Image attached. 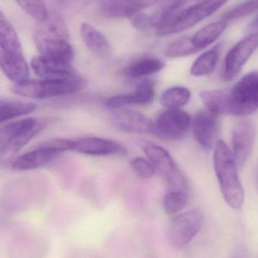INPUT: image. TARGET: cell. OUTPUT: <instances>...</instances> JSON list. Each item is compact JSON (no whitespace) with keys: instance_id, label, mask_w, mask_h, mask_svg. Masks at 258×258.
I'll return each instance as SVG.
<instances>
[{"instance_id":"cell-1","label":"cell","mask_w":258,"mask_h":258,"mask_svg":"<svg viewBox=\"0 0 258 258\" xmlns=\"http://www.w3.org/2000/svg\"><path fill=\"white\" fill-rule=\"evenodd\" d=\"M34 34V43L40 55L72 63L75 57L70 44L67 24L58 13H49L47 18L40 22Z\"/></svg>"},{"instance_id":"cell-2","label":"cell","mask_w":258,"mask_h":258,"mask_svg":"<svg viewBox=\"0 0 258 258\" xmlns=\"http://www.w3.org/2000/svg\"><path fill=\"white\" fill-rule=\"evenodd\" d=\"M229 0H202L165 16H149V27L156 35L169 36L185 31L218 11Z\"/></svg>"},{"instance_id":"cell-3","label":"cell","mask_w":258,"mask_h":258,"mask_svg":"<svg viewBox=\"0 0 258 258\" xmlns=\"http://www.w3.org/2000/svg\"><path fill=\"white\" fill-rule=\"evenodd\" d=\"M0 66L4 75L15 84L29 78V67L19 36L4 13H0Z\"/></svg>"},{"instance_id":"cell-4","label":"cell","mask_w":258,"mask_h":258,"mask_svg":"<svg viewBox=\"0 0 258 258\" xmlns=\"http://www.w3.org/2000/svg\"><path fill=\"white\" fill-rule=\"evenodd\" d=\"M214 167L223 199L232 209H241L244 193L238 177V165L230 149L222 140H217L215 145Z\"/></svg>"},{"instance_id":"cell-5","label":"cell","mask_w":258,"mask_h":258,"mask_svg":"<svg viewBox=\"0 0 258 258\" xmlns=\"http://www.w3.org/2000/svg\"><path fill=\"white\" fill-rule=\"evenodd\" d=\"M85 81L81 75L62 80H27L15 84L12 91L18 96L31 99H46L73 94L82 90Z\"/></svg>"},{"instance_id":"cell-6","label":"cell","mask_w":258,"mask_h":258,"mask_svg":"<svg viewBox=\"0 0 258 258\" xmlns=\"http://www.w3.org/2000/svg\"><path fill=\"white\" fill-rule=\"evenodd\" d=\"M46 126V122L31 117L1 126L0 155L2 158L8 159L14 156Z\"/></svg>"},{"instance_id":"cell-7","label":"cell","mask_w":258,"mask_h":258,"mask_svg":"<svg viewBox=\"0 0 258 258\" xmlns=\"http://www.w3.org/2000/svg\"><path fill=\"white\" fill-rule=\"evenodd\" d=\"M229 114L249 115L258 109V72H252L229 88Z\"/></svg>"},{"instance_id":"cell-8","label":"cell","mask_w":258,"mask_h":258,"mask_svg":"<svg viewBox=\"0 0 258 258\" xmlns=\"http://www.w3.org/2000/svg\"><path fill=\"white\" fill-rule=\"evenodd\" d=\"M143 149L148 159L150 160L165 181L169 190L188 191L185 175L166 149L152 143L145 144Z\"/></svg>"},{"instance_id":"cell-9","label":"cell","mask_w":258,"mask_h":258,"mask_svg":"<svg viewBox=\"0 0 258 258\" xmlns=\"http://www.w3.org/2000/svg\"><path fill=\"white\" fill-rule=\"evenodd\" d=\"M204 216L199 210H191L172 219L167 228V239L173 247L188 245L198 235L203 224Z\"/></svg>"},{"instance_id":"cell-10","label":"cell","mask_w":258,"mask_h":258,"mask_svg":"<svg viewBox=\"0 0 258 258\" xmlns=\"http://www.w3.org/2000/svg\"><path fill=\"white\" fill-rule=\"evenodd\" d=\"M191 126V119L186 111L179 108H166L153 121L152 134L164 140L184 138Z\"/></svg>"},{"instance_id":"cell-11","label":"cell","mask_w":258,"mask_h":258,"mask_svg":"<svg viewBox=\"0 0 258 258\" xmlns=\"http://www.w3.org/2000/svg\"><path fill=\"white\" fill-rule=\"evenodd\" d=\"M257 48L258 32L250 33L237 43L225 58L223 80L231 81L235 79Z\"/></svg>"},{"instance_id":"cell-12","label":"cell","mask_w":258,"mask_h":258,"mask_svg":"<svg viewBox=\"0 0 258 258\" xmlns=\"http://www.w3.org/2000/svg\"><path fill=\"white\" fill-rule=\"evenodd\" d=\"M219 128L218 114L208 108L199 110L191 119V129L195 138L205 150H211L215 146Z\"/></svg>"},{"instance_id":"cell-13","label":"cell","mask_w":258,"mask_h":258,"mask_svg":"<svg viewBox=\"0 0 258 258\" xmlns=\"http://www.w3.org/2000/svg\"><path fill=\"white\" fill-rule=\"evenodd\" d=\"M256 140V129L251 122L243 120L232 132V153L238 167H243L251 155Z\"/></svg>"},{"instance_id":"cell-14","label":"cell","mask_w":258,"mask_h":258,"mask_svg":"<svg viewBox=\"0 0 258 258\" xmlns=\"http://www.w3.org/2000/svg\"><path fill=\"white\" fill-rule=\"evenodd\" d=\"M62 152L59 149L51 146L47 141L43 142L33 150L15 158L11 167L19 171L35 170L50 164Z\"/></svg>"},{"instance_id":"cell-15","label":"cell","mask_w":258,"mask_h":258,"mask_svg":"<svg viewBox=\"0 0 258 258\" xmlns=\"http://www.w3.org/2000/svg\"><path fill=\"white\" fill-rule=\"evenodd\" d=\"M92 156L126 155L127 150L120 143L99 137H87L75 140L72 150Z\"/></svg>"},{"instance_id":"cell-16","label":"cell","mask_w":258,"mask_h":258,"mask_svg":"<svg viewBox=\"0 0 258 258\" xmlns=\"http://www.w3.org/2000/svg\"><path fill=\"white\" fill-rule=\"evenodd\" d=\"M111 122L116 129L132 134H152L153 127L149 117L131 109H117L111 116Z\"/></svg>"},{"instance_id":"cell-17","label":"cell","mask_w":258,"mask_h":258,"mask_svg":"<svg viewBox=\"0 0 258 258\" xmlns=\"http://www.w3.org/2000/svg\"><path fill=\"white\" fill-rule=\"evenodd\" d=\"M31 69L34 74L41 79H67L78 74L72 67V63L51 59L42 55L33 58Z\"/></svg>"},{"instance_id":"cell-18","label":"cell","mask_w":258,"mask_h":258,"mask_svg":"<svg viewBox=\"0 0 258 258\" xmlns=\"http://www.w3.org/2000/svg\"><path fill=\"white\" fill-rule=\"evenodd\" d=\"M159 1L161 0H104L102 9L104 14L108 17L131 19Z\"/></svg>"},{"instance_id":"cell-19","label":"cell","mask_w":258,"mask_h":258,"mask_svg":"<svg viewBox=\"0 0 258 258\" xmlns=\"http://www.w3.org/2000/svg\"><path fill=\"white\" fill-rule=\"evenodd\" d=\"M81 36L87 49L99 58H107L111 54V47L105 36L99 30L84 22L81 26Z\"/></svg>"},{"instance_id":"cell-20","label":"cell","mask_w":258,"mask_h":258,"mask_svg":"<svg viewBox=\"0 0 258 258\" xmlns=\"http://www.w3.org/2000/svg\"><path fill=\"white\" fill-rule=\"evenodd\" d=\"M227 22L220 20L207 25L199 30L192 36H189V41L195 53L212 44L216 41L227 28Z\"/></svg>"},{"instance_id":"cell-21","label":"cell","mask_w":258,"mask_h":258,"mask_svg":"<svg viewBox=\"0 0 258 258\" xmlns=\"http://www.w3.org/2000/svg\"><path fill=\"white\" fill-rule=\"evenodd\" d=\"M221 49L222 43H219L202 54L191 66V75L195 77H203L212 73L217 67Z\"/></svg>"},{"instance_id":"cell-22","label":"cell","mask_w":258,"mask_h":258,"mask_svg":"<svg viewBox=\"0 0 258 258\" xmlns=\"http://www.w3.org/2000/svg\"><path fill=\"white\" fill-rule=\"evenodd\" d=\"M200 98L206 108L213 112L218 115L229 114V89L202 91Z\"/></svg>"},{"instance_id":"cell-23","label":"cell","mask_w":258,"mask_h":258,"mask_svg":"<svg viewBox=\"0 0 258 258\" xmlns=\"http://www.w3.org/2000/svg\"><path fill=\"white\" fill-rule=\"evenodd\" d=\"M35 104L25 101L1 99L0 101V122L8 121L35 111Z\"/></svg>"},{"instance_id":"cell-24","label":"cell","mask_w":258,"mask_h":258,"mask_svg":"<svg viewBox=\"0 0 258 258\" xmlns=\"http://www.w3.org/2000/svg\"><path fill=\"white\" fill-rule=\"evenodd\" d=\"M165 64L155 58H143L131 63L126 69V75L131 78H140L161 72Z\"/></svg>"},{"instance_id":"cell-25","label":"cell","mask_w":258,"mask_h":258,"mask_svg":"<svg viewBox=\"0 0 258 258\" xmlns=\"http://www.w3.org/2000/svg\"><path fill=\"white\" fill-rule=\"evenodd\" d=\"M155 84L152 80H144L137 85L133 93L126 95L129 105H147L155 99Z\"/></svg>"},{"instance_id":"cell-26","label":"cell","mask_w":258,"mask_h":258,"mask_svg":"<svg viewBox=\"0 0 258 258\" xmlns=\"http://www.w3.org/2000/svg\"><path fill=\"white\" fill-rule=\"evenodd\" d=\"M191 93L182 87H173L164 92L161 102L166 108H180L189 102Z\"/></svg>"},{"instance_id":"cell-27","label":"cell","mask_w":258,"mask_h":258,"mask_svg":"<svg viewBox=\"0 0 258 258\" xmlns=\"http://www.w3.org/2000/svg\"><path fill=\"white\" fill-rule=\"evenodd\" d=\"M188 202V191L169 190L163 201V207L167 214L173 215L182 211Z\"/></svg>"},{"instance_id":"cell-28","label":"cell","mask_w":258,"mask_h":258,"mask_svg":"<svg viewBox=\"0 0 258 258\" xmlns=\"http://www.w3.org/2000/svg\"><path fill=\"white\" fill-rule=\"evenodd\" d=\"M258 10V0H245L222 16V21L229 22L250 16Z\"/></svg>"},{"instance_id":"cell-29","label":"cell","mask_w":258,"mask_h":258,"mask_svg":"<svg viewBox=\"0 0 258 258\" xmlns=\"http://www.w3.org/2000/svg\"><path fill=\"white\" fill-rule=\"evenodd\" d=\"M16 2L27 14L38 22L44 21L49 14L43 0H16Z\"/></svg>"},{"instance_id":"cell-30","label":"cell","mask_w":258,"mask_h":258,"mask_svg":"<svg viewBox=\"0 0 258 258\" xmlns=\"http://www.w3.org/2000/svg\"><path fill=\"white\" fill-rule=\"evenodd\" d=\"M131 166L136 174L143 179H150L156 173V169L150 160L140 157L133 158L131 161Z\"/></svg>"},{"instance_id":"cell-31","label":"cell","mask_w":258,"mask_h":258,"mask_svg":"<svg viewBox=\"0 0 258 258\" xmlns=\"http://www.w3.org/2000/svg\"><path fill=\"white\" fill-rule=\"evenodd\" d=\"M247 31L249 33L258 32V16L255 18L254 20L247 27Z\"/></svg>"}]
</instances>
